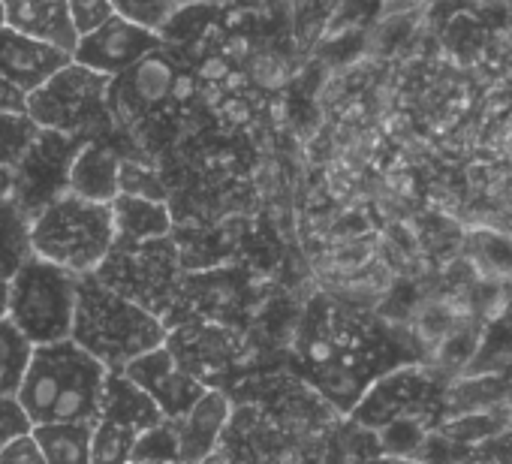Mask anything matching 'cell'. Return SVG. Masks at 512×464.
<instances>
[{
	"label": "cell",
	"instance_id": "obj_1",
	"mask_svg": "<svg viewBox=\"0 0 512 464\" xmlns=\"http://www.w3.org/2000/svg\"><path fill=\"white\" fill-rule=\"evenodd\" d=\"M106 374L109 368L70 338L58 344H43L34 347L16 398L34 425H94L100 416Z\"/></svg>",
	"mask_w": 512,
	"mask_h": 464
},
{
	"label": "cell",
	"instance_id": "obj_2",
	"mask_svg": "<svg viewBox=\"0 0 512 464\" xmlns=\"http://www.w3.org/2000/svg\"><path fill=\"white\" fill-rule=\"evenodd\" d=\"M166 338L169 332L160 317L115 293L94 275L79 278L70 341L100 359L109 371H121L133 359L163 347Z\"/></svg>",
	"mask_w": 512,
	"mask_h": 464
},
{
	"label": "cell",
	"instance_id": "obj_3",
	"mask_svg": "<svg viewBox=\"0 0 512 464\" xmlns=\"http://www.w3.org/2000/svg\"><path fill=\"white\" fill-rule=\"evenodd\" d=\"M112 208L79 199L73 193L58 196L40 214L28 220V248L73 275H94L115 245Z\"/></svg>",
	"mask_w": 512,
	"mask_h": 464
},
{
	"label": "cell",
	"instance_id": "obj_4",
	"mask_svg": "<svg viewBox=\"0 0 512 464\" xmlns=\"http://www.w3.org/2000/svg\"><path fill=\"white\" fill-rule=\"evenodd\" d=\"M79 275L28 254L7 278V320L34 344H58L73 332Z\"/></svg>",
	"mask_w": 512,
	"mask_h": 464
},
{
	"label": "cell",
	"instance_id": "obj_5",
	"mask_svg": "<svg viewBox=\"0 0 512 464\" xmlns=\"http://www.w3.org/2000/svg\"><path fill=\"white\" fill-rule=\"evenodd\" d=\"M25 115L49 133L79 142L100 139V133L115 127L109 115V76L70 61L34 94H28Z\"/></svg>",
	"mask_w": 512,
	"mask_h": 464
},
{
	"label": "cell",
	"instance_id": "obj_6",
	"mask_svg": "<svg viewBox=\"0 0 512 464\" xmlns=\"http://www.w3.org/2000/svg\"><path fill=\"white\" fill-rule=\"evenodd\" d=\"M94 278L160 317L166 302L175 296L178 251L169 236L151 242L115 239L109 257L100 263Z\"/></svg>",
	"mask_w": 512,
	"mask_h": 464
},
{
	"label": "cell",
	"instance_id": "obj_7",
	"mask_svg": "<svg viewBox=\"0 0 512 464\" xmlns=\"http://www.w3.org/2000/svg\"><path fill=\"white\" fill-rule=\"evenodd\" d=\"M79 145H82L79 139L40 130V136L28 148L22 163L13 169L10 202L16 205V211L25 220H31L49 202H55L58 196L67 193V175H70V163H73Z\"/></svg>",
	"mask_w": 512,
	"mask_h": 464
},
{
	"label": "cell",
	"instance_id": "obj_8",
	"mask_svg": "<svg viewBox=\"0 0 512 464\" xmlns=\"http://www.w3.org/2000/svg\"><path fill=\"white\" fill-rule=\"evenodd\" d=\"M160 46H163L160 34L145 31L121 16H112L91 34L79 37V43L73 49V61L112 79V76H121L124 70H130L145 55L157 52Z\"/></svg>",
	"mask_w": 512,
	"mask_h": 464
},
{
	"label": "cell",
	"instance_id": "obj_9",
	"mask_svg": "<svg viewBox=\"0 0 512 464\" xmlns=\"http://www.w3.org/2000/svg\"><path fill=\"white\" fill-rule=\"evenodd\" d=\"M148 398L160 407L163 419H181L205 392V386L178 365L172 347H157L121 368Z\"/></svg>",
	"mask_w": 512,
	"mask_h": 464
},
{
	"label": "cell",
	"instance_id": "obj_10",
	"mask_svg": "<svg viewBox=\"0 0 512 464\" xmlns=\"http://www.w3.org/2000/svg\"><path fill=\"white\" fill-rule=\"evenodd\" d=\"M440 401H443V392L434 374L419 371V368H404V371L389 374L383 383H377L368 392V398L356 410V419L371 428H383L395 419H413L416 413Z\"/></svg>",
	"mask_w": 512,
	"mask_h": 464
},
{
	"label": "cell",
	"instance_id": "obj_11",
	"mask_svg": "<svg viewBox=\"0 0 512 464\" xmlns=\"http://www.w3.org/2000/svg\"><path fill=\"white\" fill-rule=\"evenodd\" d=\"M160 49L145 55L142 61H136L121 76L109 79L112 124H118V127L133 124V121L145 118L154 106H160L172 94L175 73H172V64L160 55Z\"/></svg>",
	"mask_w": 512,
	"mask_h": 464
},
{
	"label": "cell",
	"instance_id": "obj_12",
	"mask_svg": "<svg viewBox=\"0 0 512 464\" xmlns=\"http://www.w3.org/2000/svg\"><path fill=\"white\" fill-rule=\"evenodd\" d=\"M73 61L70 52L19 34L13 28L0 31V76H4L13 88H19L25 97L34 94L43 82H49L61 67H67Z\"/></svg>",
	"mask_w": 512,
	"mask_h": 464
},
{
	"label": "cell",
	"instance_id": "obj_13",
	"mask_svg": "<svg viewBox=\"0 0 512 464\" xmlns=\"http://www.w3.org/2000/svg\"><path fill=\"white\" fill-rule=\"evenodd\" d=\"M232 407L220 389H205L202 398L175 419L178 434V464H202L211 452H217V440L229 425Z\"/></svg>",
	"mask_w": 512,
	"mask_h": 464
},
{
	"label": "cell",
	"instance_id": "obj_14",
	"mask_svg": "<svg viewBox=\"0 0 512 464\" xmlns=\"http://www.w3.org/2000/svg\"><path fill=\"white\" fill-rule=\"evenodd\" d=\"M118 175H121V154L109 142H103V139L82 142L70 163L67 193L88 199V202L109 205L121 193Z\"/></svg>",
	"mask_w": 512,
	"mask_h": 464
},
{
	"label": "cell",
	"instance_id": "obj_15",
	"mask_svg": "<svg viewBox=\"0 0 512 464\" xmlns=\"http://www.w3.org/2000/svg\"><path fill=\"white\" fill-rule=\"evenodd\" d=\"M7 28L46 40L73 55L79 34L70 22L67 0H4Z\"/></svg>",
	"mask_w": 512,
	"mask_h": 464
},
{
	"label": "cell",
	"instance_id": "obj_16",
	"mask_svg": "<svg viewBox=\"0 0 512 464\" xmlns=\"http://www.w3.org/2000/svg\"><path fill=\"white\" fill-rule=\"evenodd\" d=\"M97 422H112L121 428H130L136 434L154 428L163 422L160 407L142 392L124 371H109L103 380V395H100V416Z\"/></svg>",
	"mask_w": 512,
	"mask_h": 464
},
{
	"label": "cell",
	"instance_id": "obj_17",
	"mask_svg": "<svg viewBox=\"0 0 512 464\" xmlns=\"http://www.w3.org/2000/svg\"><path fill=\"white\" fill-rule=\"evenodd\" d=\"M112 220H115V236L127 242H151V239H166L172 232V211L169 202H154V199H139L118 193L112 202Z\"/></svg>",
	"mask_w": 512,
	"mask_h": 464
},
{
	"label": "cell",
	"instance_id": "obj_18",
	"mask_svg": "<svg viewBox=\"0 0 512 464\" xmlns=\"http://www.w3.org/2000/svg\"><path fill=\"white\" fill-rule=\"evenodd\" d=\"M512 371V299L503 302V308L482 323L476 350L464 368L461 377H506Z\"/></svg>",
	"mask_w": 512,
	"mask_h": 464
},
{
	"label": "cell",
	"instance_id": "obj_19",
	"mask_svg": "<svg viewBox=\"0 0 512 464\" xmlns=\"http://www.w3.org/2000/svg\"><path fill=\"white\" fill-rule=\"evenodd\" d=\"M464 263L473 269L476 281L509 284L512 281V239L494 229H476L464 239Z\"/></svg>",
	"mask_w": 512,
	"mask_h": 464
},
{
	"label": "cell",
	"instance_id": "obj_20",
	"mask_svg": "<svg viewBox=\"0 0 512 464\" xmlns=\"http://www.w3.org/2000/svg\"><path fill=\"white\" fill-rule=\"evenodd\" d=\"M443 407L449 416H464V413H488L509 407L506 401V380L503 377H455L449 380L443 392Z\"/></svg>",
	"mask_w": 512,
	"mask_h": 464
},
{
	"label": "cell",
	"instance_id": "obj_21",
	"mask_svg": "<svg viewBox=\"0 0 512 464\" xmlns=\"http://www.w3.org/2000/svg\"><path fill=\"white\" fill-rule=\"evenodd\" d=\"M31 434L46 464H88L91 461V425L85 422L34 425Z\"/></svg>",
	"mask_w": 512,
	"mask_h": 464
},
{
	"label": "cell",
	"instance_id": "obj_22",
	"mask_svg": "<svg viewBox=\"0 0 512 464\" xmlns=\"http://www.w3.org/2000/svg\"><path fill=\"white\" fill-rule=\"evenodd\" d=\"M341 4L344 0H290V34L302 55L326 37Z\"/></svg>",
	"mask_w": 512,
	"mask_h": 464
},
{
	"label": "cell",
	"instance_id": "obj_23",
	"mask_svg": "<svg viewBox=\"0 0 512 464\" xmlns=\"http://www.w3.org/2000/svg\"><path fill=\"white\" fill-rule=\"evenodd\" d=\"M31 353L34 344L7 317H0V398H10L19 392Z\"/></svg>",
	"mask_w": 512,
	"mask_h": 464
},
{
	"label": "cell",
	"instance_id": "obj_24",
	"mask_svg": "<svg viewBox=\"0 0 512 464\" xmlns=\"http://www.w3.org/2000/svg\"><path fill=\"white\" fill-rule=\"evenodd\" d=\"M133 446H136V431L112 425V422H94L88 464H130Z\"/></svg>",
	"mask_w": 512,
	"mask_h": 464
},
{
	"label": "cell",
	"instance_id": "obj_25",
	"mask_svg": "<svg viewBox=\"0 0 512 464\" xmlns=\"http://www.w3.org/2000/svg\"><path fill=\"white\" fill-rule=\"evenodd\" d=\"M37 136L40 127L25 112H0V166L16 169Z\"/></svg>",
	"mask_w": 512,
	"mask_h": 464
},
{
	"label": "cell",
	"instance_id": "obj_26",
	"mask_svg": "<svg viewBox=\"0 0 512 464\" xmlns=\"http://www.w3.org/2000/svg\"><path fill=\"white\" fill-rule=\"evenodd\" d=\"M112 10L127 22L160 34L181 10V0H112Z\"/></svg>",
	"mask_w": 512,
	"mask_h": 464
},
{
	"label": "cell",
	"instance_id": "obj_27",
	"mask_svg": "<svg viewBox=\"0 0 512 464\" xmlns=\"http://www.w3.org/2000/svg\"><path fill=\"white\" fill-rule=\"evenodd\" d=\"M133 461H151V464H178V434L175 422L163 419L160 425L136 434Z\"/></svg>",
	"mask_w": 512,
	"mask_h": 464
},
{
	"label": "cell",
	"instance_id": "obj_28",
	"mask_svg": "<svg viewBox=\"0 0 512 464\" xmlns=\"http://www.w3.org/2000/svg\"><path fill=\"white\" fill-rule=\"evenodd\" d=\"M118 190L127 196L139 199H154V202H169L166 184L139 160H124L121 157V175H118Z\"/></svg>",
	"mask_w": 512,
	"mask_h": 464
},
{
	"label": "cell",
	"instance_id": "obj_29",
	"mask_svg": "<svg viewBox=\"0 0 512 464\" xmlns=\"http://www.w3.org/2000/svg\"><path fill=\"white\" fill-rule=\"evenodd\" d=\"M67 13H70V22L79 37L91 34L94 28H100L103 22H109L115 16L112 0H67Z\"/></svg>",
	"mask_w": 512,
	"mask_h": 464
},
{
	"label": "cell",
	"instance_id": "obj_30",
	"mask_svg": "<svg viewBox=\"0 0 512 464\" xmlns=\"http://www.w3.org/2000/svg\"><path fill=\"white\" fill-rule=\"evenodd\" d=\"M34 431V422L28 419L25 407L19 404L16 395L0 398V452H4L13 440L25 437Z\"/></svg>",
	"mask_w": 512,
	"mask_h": 464
},
{
	"label": "cell",
	"instance_id": "obj_31",
	"mask_svg": "<svg viewBox=\"0 0 512 464\" xmlns=\"http://www.w3.org/2000/svg\"><path fill=\"white\" fill-rule=\"evenodd\" d=\"M0 464H46V458H43L34 434H25L0 452Z\"/></svg>",
	"mask_w": 512,
	"mask_h": 464
},
{
	"label": "cell",
	"instance_id": "obj_32",
	"mask_svg": "<svg viewBox=\"0 0 512 464\" xmlns=\"http://www.w3.org/2000/svg\"><path fill=\"white\" fill-rule=\"evenodd\" d=\"M25 94L0 76V112H25Z\"/></svg>",
	"mask_w": 512,
	"mask_h": 464
},
{
	"label": "cell",
	"instance_id": "obj_33",
	"mask_svg": "<svg viewBox=\"0 0 512 464\" xmlns=\"http://www.w3.org/2000/svg\"><path fill=\"white\" fill-rule=\"evenodd\" d=\"M7 314V281H0V317Z\"/></svg>",
	"mask_w": 512,
	"mask_h": 464
},
{
	"label": "cell",
	"instance_id": "obj_34",
	"mask_svg": "<svg viewBox=\"0 0 512 464\" xmlns=\"http://www.w3.org/2000/svg\"><path fill=\"white\" fill-rule=\"evenodd\" d=\"M503 380H506V401H509V407H512V371H509Z\"/></svg>",
	"mask_w": 512,
	"mask_h": 464
},
{
	"label": "cell",
	"instance_id": "obj_35",
	"mask_svg": "<svg viewBox=\"0 0 512 464\" xmlns=\"http://www.w3.org/2000/svg\"><path fill=\"white\" fill-rule=\"evenodd\" d=\"M7 28V16H4V0H0V31Z\"/></svg>",
	"mask_w": 512,
	"mask_h": 464
},
{
	"label": "cell",
	"instance_id": "obj_36",
	"mask_svg": "<svg viewBox=\"0 0 512 464\" xmlns=\"http://www.w3.org/2000/svg\"><path fill=\"white\" fill-rule=\"evenodd\" d=\"M130 464H151V461H130Z\"/></svg>",
	"mask_w": 512,
	"mask_h": 464
}]
</instances>
